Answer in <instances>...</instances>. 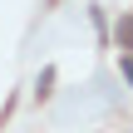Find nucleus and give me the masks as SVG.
Wrapping results in <instances>:
<instances>
[{"label":"nucleus","instance_id":"1","mask_svg":"<svg viewBox=\"0 0 133 133\" xmlns=\"http://www.w3.org/2000/svg\"><path fill=\"white\" fill-rule=\"evenodd\" d=\"M118 44H123V49H133V15H123V20H118Z\"/></svg>","mask_w":133,"mask_h":133},{"label":"nucleus","instance_id":"2","mask_svg":"<svg viewBox=\"0 0 133 133\" xmlns=\"http://www.w3.org/2000/svg\"><path fill=\"white\" fill-rule=\"evenodd\" d=\"M123 74H128V79H133V54H128V59H123Z\"/></svg>","mask_w":133,"mask_h":133}]
</instances>
